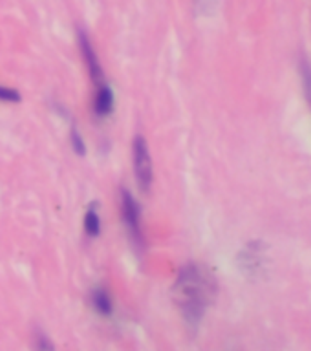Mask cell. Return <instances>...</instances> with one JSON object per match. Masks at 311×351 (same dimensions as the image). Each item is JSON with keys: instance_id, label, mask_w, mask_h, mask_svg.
I'll list each match as a JSON object with an SVG mask.
<instances>
[{"instance_id": "cell-1", "label": "cell", "mask_w": 311, "mask_h": 351, "mask_svg": "<svg viewBox=\"0 0 311 351\" xmlns=\"http://www.w3.org/2000/svg\"><path fill=\"white\" fill-rule=\"evenodd\" d=\"M216 295V284L209 271L198 263H187L180 269L172 287L176 306L187 324L196 326Z\"/></svg>"}, {"instance_id": "cell-2", "label": "cell", "mask_w": 311, "mask_h": 351, "mask_svg": "<svg viewBox=\"0 0 311 351\" xmlns=\"http://www.w3.org/2000/svg\"><path fill=\"white\" fill-rule=\"evenodd\" d=\"M132 154H134V174H136L137 185L143 192H148L152 186L154 169L148 143L145 141V137L136 136V139L132 143Z\"/></svg>"}, {"instance_id": "cell-3", "label": "cell", "mask_w": 311, "mask_h": 351, "mask_svg": "<svg viewBox=\"0 0 311 351\" xmlns=\"http://www.w3.org/2000/svg\"><path fill=\"white\" fill-rule=\"evenodd\" d=\"M121 214H123V221H125L134 245L139 251H143V247H145V236H143L141 229V208L137 205L136 197L132 196L126 189H121Z\"/></svg>"}, {"instance_id": "cell-4", "label": "cell", "mask_w": 311, "mask_h": 351, "mask_svg": "<svg viewBox=\"0 0 311 351\" xmlns=\"http://www.w3.org/2000/svg\"><path fill=\"white\" fill-rule=\"evenodd\" d=\"M79 48H81V53L84 57V62H87L88 73H90V79L95 86L99 84H103L104 82V71L103 66L99 62L97 53H95V49H93L92 43H90V38L84 32H79Z\"/></svg>"}, {"instance_id": "cell-5", "label": "cell", "mask_w": 311, "mask_h": 351, "mask_svg": "<svg viewBox=\"0 0 311 351\" xmlns=\"http://www.w3.org/2000/svg\"><path fill=\"white\" fill-rule=\"evenodd\" d=\"M95 97H93V114L97 115V117H106L114 112V92H112V88L106 84V81L103 84H99L95 86Z\"/></svg>"}, {"instance_id": "cell-6", "label": "cell", "mask_w": 311, "mask_h": 351, "mask_svg": "<svg viewBox=\"0 0 311 351\" xmlns=\"http://www.w3.org/2000/svg\"><path fill=\"white\" fill-rule=\"evenodd\" d=\"M92 304L95 307V311L108 317L114 311V306H112V298L104 289H93L92 291Z\"/></svg>"}, {"instance_id": "cell-7", "label": "cell", "mask_w": 311, "mask_h": 351, "mask_svg": "<svg viewBox=\"0 0 311 351\" xmlns=\"http://www.w3.org/2000/svg\"><path fill=\"white\" fill-rule=\"evenodd\" d=\"M84 230L92 238H97L101 234V218H99L97 213V203H92V207L87 210V216H84Z\"/></svg>"}, {"instance_id": "cell-8", "label": "cell", "mask_w": 311, "mask_h": 351, "mask_svg": "<svg viewBox=\"0 0 311 351\" xmlns=\"http://www.w3.org/2000/svg\"><path fill=\"white\" fill-rule=\"evenodd\" d=\"M71 147H73V152L79 154V156H87V145H84V139H82L81 132L77 130V126H71Z\"/></svg>"}, {"instance_id": "cell-9", "label": "cell", "mask_w": 311, "mask_h": 351, "mask_svg": "<svg viewBox=\"0 0 311 351\" xmlns=\"http://www.w3.org/2000/svg\"><path fill=\"white\" fill-rule=\"evenodd\" d=\"M22 99V95L16 90H13V88L10 86H2L0 84V101L2 103H19Z\"/></svg>"}, {"instance_id": "cell-10", "label": "cell", "mask_w": 311, "mask_h": 351, "mask_svg": "<svg viewBox=\"0 0 311 351\" xmlns=\"http://www.w3.org/2000/svg\"><path fill=\"white\" fill-rule=\"evenodd\" d=\"M37 339H38V342H37V344H35V348H38V350H54V344L49 342L46 335L41 333L37 337Z\"/></svg>"}, {"instance_id": "cell-11", "label": "cell", "mask_w": 311, "mask_h": 351, "mask_svg": "<svg viewBox=\"0 0 311 351\" xmlns=\"http://www.w3.org/2000/svg\"><path fill=\"white\" fill-rule=\"evenodd\" d=\"M302 75H304V84H306L308 97L311 99V68L304 66V68H302Z\"/></svg>"}]
</instances>
